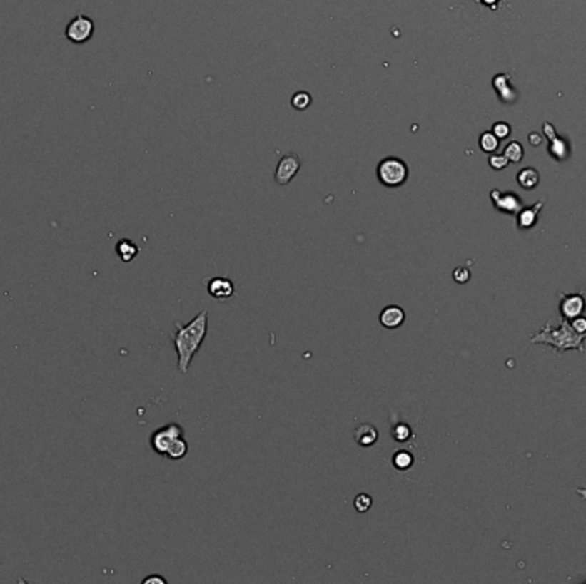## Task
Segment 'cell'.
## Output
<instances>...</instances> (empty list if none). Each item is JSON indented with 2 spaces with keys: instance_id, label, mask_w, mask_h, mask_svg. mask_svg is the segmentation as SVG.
<instances>
[{
  "instance_id": "5b68a950",
  "label": "cell",
  "mask_w": 586,
  "mask_h": 584,
  "mask_svg": "<svg viewBox=\"0 0 586 584\" xmlns=\"http://www.w3.org/2000/svg\"><path fill=\"white\" fill-rule=\"evenodd\" d=\"M183 436V429L178 424H170L165 425V427L158 429L153 432L151 436V447L156 454L165 456L166 451L175 439Z\"/></svg>"
},
{
  "instance_id": "30bf717a",
  "label": "cell",
  "mask_w": 586,
  "mask_h": 584,
  "mask_svg": "<svg viewBox=\"0 0 586 584\" xmlns=\"http://www.w3.org/2000/svg\"><path fill=\"white\" fill-rule=\"evenodd\" d=\"M542 199L538 203H535L533 206H523L516 215V225L520 230H532L535 225L538 223V216H540V211L543 208Z\"/></svg>"
},
{
  "instance_id": "4dcf8cb0",
  "label": "cell",
  "mask_w": 586,
  "mask_h": 584,
  "mask_svg": "<svg viewBox=\"0 0 586 584\" xmlns=\"http://www.w3.org/2000/svg\"><path fill=\"white\" fill-rule=\"evenodd\" d=\"M576 493L580 497H583V498H586V488H576Z\"/></svg>"
},
{
  "instance_id": "2e32d148",
  "label": "cell",
  "mask_w": 586,
  "mask_h": 584,
  "mask_svg": "<svg viewBox=\"0 0 586 584\" xmlns=\"http://www.w3.org/2000/svg\"><path fill=\"white\" fill-rule=\"evenodd\" d=\"M516 180L517 183H520L521 189L533 190V189H537L538 183H540V175H538V172L535 168H523L517 172Z\"/></svg>"
},
{
  "instance_id": "7402d4cb",
  "label": "cell",
  "mask_w": 586,
  "mask_h": 584,
  "mask_svg": "<svg viewBox=\"0 0 586 584\" xmlns=\"http://www.w3.org/2000/svg\"><path fill=\"white\" fill-rule=\"evenodd\" d=\"M310 101H312V98H310V95H309V93H307V91L295 93L293 98H292L293 108H297V110H305L307 106L310 105Z\"/></svg>"
},
{
  "instance_id": "d6986e66",
  "label": "cell",
  "mask_w": 586,
  "mask_h": 584,
  "mask_svg": "<svg viewBox=\"0 0 586 584\" xmlns=\"http://www.w3.org/2000/svg\"><path fill=\"white\" fill-rule=\"evenodd\" d=\"M499 143H500V140L495 138V134L492 130L483 132V134L480 135V140H478V144H480V149L483 153H487V155H492V153L497 151Z\"/></svg>"
},
{
  "instance_id": "3957f363",
  "label": "cell",
  "mask_w": 586,
  "mask_h": 584,
  "mask_svg": "<svg viewBox=\"0 0 586 584\" xmlns=\"http://www.w3.org/2000/svg\"><path fill=\"white\" fill-rule=\"evenodd\" d=\"M408 165L400 158H384L378 165V178L384 187L398 189L408 180Z\"/></svg>"
},
{
  "instance_id": "83f0119b",
  "label": "cell",
  "mask_w": 586,
  "mask_h": 584,
  "mask_svg": "<svg viewBox=\"0 0 586 584\" xmlns=\"http://www.w3.org/2000/svg\"><path fill=\"white\" fill-rule=\"evenodd\" d=\"M143 584H166V581L160 575H148L143 579Z\"/></svg>"
},
{
  "instance_id": "8fae6325",
  "label": "cell",
  "mask_w": 586,
  "mask_h": 584,
  "mask_svg": "<svg viewBox=\"0 0 586 584\" xmlns=\"http://www.w3.org/2000/svg\"><path fill=\"white\" fill-rule=\"evenodd\" d=\"M208 293L215 298V300H226V298L233 297L235 287L228 278L216 276V278H211L208 281Z\"/></svg>"
},
{
  "instance_id": "9c48e42d",
  "label": "cell",
  "mask_w": 586,
  "mask_h": 584,
  "mask_svg": "<svg viewBox=\"0 0 586 584\" xmlns=\"http://www.w3.org/2000/svg\"><path fill=\"white\" fill-rule=\"evenodd\" d=\"M543 132H545L547 139H549V153L555 160H566L569 156V144L566 139L557 138L552 123H543Z\"/></svg>"
},
{
  "instance_id": "ac0fdd59",
  "label": "cell",
  "mask_w": 586,
  "mask_h": 584,
  "mask_svg": "<svg viewBox=\"0 0 586 584\" xmlns=\"http://www.w3.org/2000/svg\"><path fill=\"white\" fill-rule=\"evenodd\" d=\"M413 461H415L413 454L406 449L398 451V453H395V456H393V466H395L398 471L410 470V468L413 466Z\"/></svg>"
},
{
  "instance_id": "4316f807",
  "label": "cell",
  "mask_w": 586,
  "mask_h": 584,
  "mask_svg": "<svg viewBox=\"0 0 586 584\" xmlns=\"http://www.w3.org/2000/svg\"><path fill=\"white\" fill-rule=\"evenodd\" d=\"M571 326L576 332H580V334L586 336V317H585V315H577V317L572 319Z\"/></svg>"
},
{
  "instance_id": "9a60e30c",
  "label": "cell",
  "mask_w": 586,
  "mask_h": 584,
  "mask_svg": "<svg viewBox=\"0 0 586 584\" xmlns=\"http://www.w3.org/2000/svg\"><path fill=\"white\" fill-rule=\"evenodd\" d=\"M115 252H117L118 259H121L122 262H132L138 257L139 247L132 240H129V238H122V240H118L117 245H115Z\"/></svg>"
},
{
  "instance_id": "484cf974",
  "label": "cell",
  "mask_w": 586,
  "mask_h": 584,
  "mask_svg": "<svg viewBox=\"0 0 586 584\" xmlns=\"http://www.w3.org/2000/svg\"><path fill=\"white\" fill-rule=\"evenodd\" d=\"M507 163H509V160L504 156V153L502 155H494V153H492V155L489 156V165L494 170H504L507 166Z\"/></svg>"
},
{
  "instance_id": "44dd1931",
  "label": "cell",
  "mask_w": 586,
  "mask_h": 584,
  "mask_svg": "<svg viewBox=\"0 0 586 584\" xmlns=\"http://www.w3.org/2000/svg\"><path fill=\"white\" fill-rule=\"evenodd\" d=\"M391 434H393V439H395L396 442H406V441H410V439L413 437L412 427H410L408 424H405V421H400V424H396L395 427H393Z\"/></svg>"
},
{
  "instance_id": "d4e9b609",
  "label": "cell",
  "mask_w": 586,
  "mask_h": 584,
  "mask_svg": "<svg viewBox=\"0 0 586 584\" xmlns=\"http://www.w3.org/2000/svg\"><path fill=\"white\" fill-rule=\"evenodd\" d=\"M470 278H472V272H470L468 267H456V270L453 271V280H455L456 283L465 285L468 283Z\"/></svg>"
},
{
  "instance_id": "603a6c76",
  "label": "cell",
  "mask_w": 586,
  "mask_h": 584,
  "mask_svg": "<svg viewBox=\"0 0 586 584\" xmlns=\"http://www.w3.org/2000/svg\"><path fill=\"white\" fill-rule=\"evenodd\" d=\"M353 504L358 513H367V511L372 507V497L367 496V493H358V496L355 497Z\"/></svg>"
},
{
  "instance_id": "cb8c5ba5",
  "label": "cell",
  "mask_w": 586,
  "mask_h": 584,
  "mask_svg": "<svg viewBox=\"0 0 586 584\" xmlns=\"http://www.w3.org/2000/svg\"><path fill=\"white\" fill-rule=\"evenodd\" d=\"M492 132H494L495 138H497L499 140L507 139L509 135H511V125H509L507 122H497V123H494V127H492Z\"/></svg>"
},
{
  "instance_id": "8992f818",
  "label": "cell",
  "mask_w": 586,
  "mask_h": 584,
  "mask_svg": "<svg viewBox=\"0 0 586 584\" xmlns=\"http://www.w3.org/2000/svg\"><path fill=\"white\" fill-rule=\"evenodd\" d=\"M586 310L585 292L577 293H562L559 302V312L564 319L572 321L577 315H583Z\"/></svg>"
},
{
  "instance_id": "4fadbf2b",
  "label": "cell",
  "mask_w": 586,
  "mask_h": 584,
  "mask_svg": "<svg viewBox=\"0 0 586 584\" xmlns=\"http://www.w3.org/2000/svg\"><path fill=\"white\" fill-rule=\"evenodd\" d=\"M379 321L386 329H398L405 322V310L398 305H388L380 312Z\"/></svg>"
},
{
  "instance_id": "f1b7e54d",
  "label": "cell",
  "mask_w": 586,
  "mask_h": 584,
  "mask_svg": "<svg viewBox=\"0 0 586 584\" xmlns=\"http://www.w3.org/2000/svg\"><path fill=\"white\" fill-rule=\"evenodd\" d=\"M480 4H483V6H487V7H490V9H495V7H497V4H499V0H480Z\"/></svg>"
},
{
  "instance_id": "ffe728a7",
  "label": "cell",
  "mask_w": 586,
  "mask_h": 584,
  "mask_svg": "<svg viewBox=\"0 0 586 584\" xmlns=\"http://www.w3.org/2000/svg\"><path fill=\"white\" fill-rule=\"evenodd\" d=\"M504 156H506L507 160L511 161V163H520V161L523 160V156H525V149L520 143H516V140H511V143H509L507 146L504 148Z\"/></svg>"
},
{
  "instance_id": "7c38bea8",
  "label": "cell",
  "mask_w": 586,
  "mask_h": 584,
  "mask_svg": "<svg viewBox=\"0 0 586 584\" xmlns=\"http://www.w3.org/2000/svg\"><path fill=\"white\" fill-rule=\"evenodd\" d=\"M492 84H494V89L497 91V95L500 98V101H504V103H512V101L516 100V89L512 88L511 84V76L509 74H497L492 81Z\"/></svg>"
},
{
  "instance_id": "52a82bcc",
  "label": "cell",
  "mask_w": 586,
  "mask_h": 584,
  "mask_svg": "<svg viewBox=\"0 0 586 584\" xmlns=\"http://www.w3.org/2000/svg\"><path fill=\"white\" fill-rule=\"evenodd\" d=\"M490 201L494 204V208L504 215H517V211L523 208V201H521L520 195L516 192H502L499 189L490 190Z\"/></svg>"
},
{
  "instance_id": "277c9868",
  "label": "cell",
  "mask_w": 586,
  "mask_h": 584,
  "mask_svg": "<svg viewBox=\"0 0 586 584\" xmlns=\"http://www.w3.org/2000/svg\"><path fill=\"white\" fill-rule=\"evenodd\" d=\"M93 35H95V23L86 14L76 16L74 19L69 21V24L66 26V31H64V36L74 45H84L86 41L91 40Z\"/></svg>"
},
{
  "instance_id": "ba28073f",
  "label": "cell",
  "mask_w": 586,
  "mask_h": 584,
  "mask_svg": "<svg viewBox=\"0 0 586 584\" xmlns=\"http://www.w3.org/2000/svg\"><path fill=\"white\" fill-rule=\"evenodd\" d=\"M298 170H300V158L297 155H286L281 158L280 163L276 166L275 180L280 185H286L298 173Z\"/></svg>"
},
{
  "instance_id": "6da1fadb",
  "label": "cell",
  "mask_w": 586,
  "mask_h": 584,
  "mask_svg": "<svg viewBox=\"0 0 586 584\" xmlns=\"http://www.w3.org/2000/svg\"><path fill=\"white\" fill-rule=\"evenodd\" d=\"M208 310H201L194 319L186 326L175 324L173 332V347L178 355V370L182 374L189 372V365L196 353L199 352L201 344L204 343L208 334Z\"/></svg>"
},
{
  "instance_id": "e0dca14e",
  "label": "cell",
  "mask_w": 586,
  "mask_h": 584,
  "mask_svg": "<svg viewBox=\"0 0 586 584\" xmlns=\"http://www.w3.org/2000/svg\"><path fill=\"white\" fill-rule=\"evenodd\" d=\"M187 451H189V444H187V441L182 436V437L175 439L172 444H170L168 451H166L165 456H166V458L173 459V461H178V459L186 458Z\"/></svg>"
},
{
  "instance_id": "5bb4252c",
  "label": "cell",
  "mask_w": 586,
  "mask_h": 584,
  "mask_svg": "<svg viewBox=\"0 0 586 584\" xmlns=\"http://www.w3.org/2000/svg\"><path fill=\"white\" fill-rule=\"evenodd\" d=\"M353 436H355V441H357L358 446L370 447V446H374L375 442H378L379 432H378V429L374 427V425L362 424V425H358L357 429H355Z\"/></svg>"
},
{
  "instance_id": "7a4b0ae2",
  "label": "cell",
  "mask_w": 586,
  "mask_h": 584,
  "mask_svg": "<svg viewBox=\"0 0 586 584\" xmlns=\"http://www.w3.org/2000/svg\"><path fill=\"white\" fill-rule=\"evenodd\" d=\"M585 341L586 336L572 329L571 321L564 317L559 322H547L530 338L532 344H549L555 349V353H564L567 349H577L580 353H585Z\"/></svg>"
},
{
  "instance_id": "f546056e",
  "label": "cell",
  "mask_w": 586,
  "mask_h": 584,
  "mask_svg": "<svg viewBox=\"0 0 586 584\" xmlns=\"http://www.w3.org/2000/svg\"><path fill=\"white\" fill-rule=\"evenodd\" d=\"M530 143L535 144V146H538V144L542 143L540 135H538V134H530Z\"/></svg>"
}]
</instances>
